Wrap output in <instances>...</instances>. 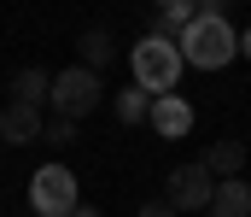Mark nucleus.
Listing matches in <instances>:
<instances>
[{
	"mask_svg": "<svg viewBox=\"0 0 251 217\" xmlns=\"http://www.w3.org/2000/svg\"><path fill=\"white\" fill-rule=\"evenodd\" d=\"M176 47L193 71H222L240 59V30L222 18V12H193L187 24L176 30Z\"/></svg>",
	"mask_w": 251,
	"mask_h": 217,
	"instance_id": "obj_1",
	"label": "nucleus"
},
{
	"mask_svg": "<svg viewBox=\"0 0 251 217\" xmlns=\"http://www.w3.org/2000/svg\"><path fill=\"white\" fill-rule=\"evenodd\" d=\"M128 71H134V82H140L146 94H176V82H181V71H187V59H181L176 35L152 30V35H140V41L128 47Z\"/></svg>",
	"mask_w": 251,
	"mask_h": 217,
	"instance_id": "obj_2",
	"label": "nucleus"
},
{
	"mask_svg": "<svg viewBox=\"0 0 251 217\" xmlns=\"http://www.w3.org/2000/svg\"><path fill=\"white\" fill-rule=\"evenodd\" d=\"M100 94H105V82H100V71H88V65H64V71L47 82V106H53L59 118H76V124L100 106Z\"/></svg>",
	"mask_w": 251,
	"mask_h": 217,
	"instance_id": "obj_3",
	"label": "nucleus"
},
{
	"mask_svg": "<svg viewBox=\"0 0 251 217\" xmlns=\"http://www.w3.org/2000/svg\"><path fill=\"white\" fill-rule=\"evenodd\" d=\"M29 206H35V217H70L82 206L76 170H70V164H41V170L29 176Z\"/></svg>",
	"mask_w": 251,
	"mask_h": 217,
	"instance_id": "obj_4",
	"label": "nucleus"
},
{
	"mask_svg": "<svg viewBox=\"0 0 251 217\" xmlns=\"http://www.w3.org/2000/svg\"><path fill=\"white\" fill-rule=\"evenodd\" d=\"M210 188H216V176L204 170V158H193V164H176V170H170L164 200H170L176 212H204V206H210Z\"/></svg>",
	"mask_w": 251,
	"mask_h": 217,
	"instance_id": "obj_5",
	"label": "nucleus"
},
{
	"mask_svg": "<svg viewBox=\"0 0 251 217\" xmlns=\"http://www.w3.org/2000/svg\"><path fill=\"white\" fill-rule=\"evenodd\" d=\"M146 124L164 135V141H181L193 129V106L181 100V94H152V106H146Z\"/></svg>",
	"mask_w": 251,
	"mask_h": 217,
	"instance_id": "obj_6",
	"label": "nucleus"
},
{
	"mask_svg": "<svg viewBox=\"0 0 251 217\" xmlns=\"http://www.w3.org/2000/svg\"><path fill=\"white\" fill-rule=\"evenodd\" d=\"M204 212H210V217H251V182H246V176H216Z\"/></svg>",
	"mask_w": 251,
	"mask_h": 217,
	"instance_id": "obj_7",
	"label": "nucleus"
},
{
	"mask_svg": "<svg viewBox=\"0 0 251 217\" xmlns=\"http://www.w3.org/2000/svg\"><path fill=\"white\" fill-rule=\"evenodd\" d=\"M0 141H12V147L41 141V106H24V100H12V106L0 112Z\"/></svg>",
	"mask_w": 251,
	"mask_h": 217,
	"instance_id": "obj_8",
	"label": "nucleus"
},
{
	"mask_svg": "<svg viewBox=\"0 0 251 217\" xmlns=\"http://www.w3.org/2000/svg\"><path fill=\"white\" fill-rule=\"evenodd\" d=\"M47 82H53V76L41 71V65H24V71L12 76V100H24V106H41V100H47Z\"/></svg>",
	"mask_w": 251,
	"mask_h": 217,
	"instance_id": "obj_9",
	"label": "nucleus"
},
{
	"mask_svg": "<svg viewBox=\"0 0 251 217\" xmlns=\"http://www.w3.org/2000/svg\"><path fill=\"white\" fill-rule=\"evenodd\" d=\"M240 164H246V147L240 141H216L204 153V170H210V176H240Z\"/></svg>",
	"mask_w": 251,
	"mask_h": 217,
	"instance_id": "obj_10",
	"label": "nucleus"
},
{
	"mask_svg": "<svg viewBox=\"0 0 251 217\" xmlns=\"http://www.w3.org/2000/svg\"><path fill=\"white\" fill-rule=\"evenodd\" d=\"M193 12H199V6H193V0H152V24H158V30H164V35H176V30H181V24H187Z\"/></svg>",
	"mask_w": 251,
	"mask_h": 217,
	"instance_id": "obj_11",
	"label": "nucleus"
},
{
	"mask_svg": "<svg viewBox=\"0 0 251 217\" xmlns=\"http://www.w3.org/2000/svg\"><path fill=\"white\" fill-rule=\"evenodd\" d=\"M111 106H117V118H123V124H146V106H152V94H146L140 82H128V88H117V100H111Z\"/></svg>",
	"mask_w": 251,
	"mask_h": 217,
	"instance_id": "obj_12",
	"label": "nucleus"
},
{
	"mask_svg": "<svg viewBox=\"0 0 251 217\" xmlns=\"http://www.w3.org/2000/svg\"><path fill=\"white\" fill-rule=\"evenodd\" d=\"M82 65H88V71H105V65H111V35H105V30H88V35H82Z\"/></svg>",
	"mask_w": 251,
	"mask_h": 217,
	"instance_id": "obj_13",
	"label": "nucleus"
},
{
	"mask_svg": "<svg viewBox=\"0 0 251 217\" xmlns=\"http://www.w3.org/2000/svg\"><path fill=\"white\" fill-rule=\"evenodd\" d=\"M41 141H76V118H53V124H41Z\"/></svg>",
	"mask_w": 251,
	"mask_h": 217,
	"instance_id": "obj_14",
	"label": "nucleus"
},
{
	"mask_svg": "<svg viewBox=\"0 0 251 217\" xmlns=\"http://www.w3.org/2000/svg\"><path fill=\"white\" fill-rule=\"evenodd\" d=\"M140 217H181L170 200H152V206H140Z\"/></svg>",
	"mask_w": 251,
	"mask_h": 217,
	"instance_id": "obj_15",
	"label": "nucleus"
},
{
	"mask_svg": "<svg viewBox=\"0 0 251 217\" xmlns=\"http://www.w3.org/2000/svg\"><path fill=\"white\" fill-rule=\"evenodd\" d=\"M199 12H228V0H193Z\"/></svg>",
	"mask_w": 251,
	"mask_h": 217,
	"instance_id": "obj_16",
	"label": "nucleus"
},
{
	"mask_svg": "<svg viewBox=\"0 0 251 217\" xmlns=\"http://www.w3.org/2000/svg\"><path fill=\"white\" fill-rule=\"evenodd\" d=\"M240 53H246V59H251V24H246V30H240Z\"/></svg>",
	"mask_w": 251,
	"mask_h": 217,
	"instance_id": "obj_17",
	"label": "nucleus"
},
{
	"mask_svg": "<svg viewBox=\"0 0 251 217\" xmlns=\"http://www.w3.org/2000/svg\"><path fill=\"white\" fill-rule=\"evenodd\" d=\"M70 217H100V212H94V206H76V212H70Z\"/></svg>",
	"mask_w": 251,
	"mask_h": 217,
	"instance_id": "obj_18",
	"label": "nucleus"
}]
</instances>
